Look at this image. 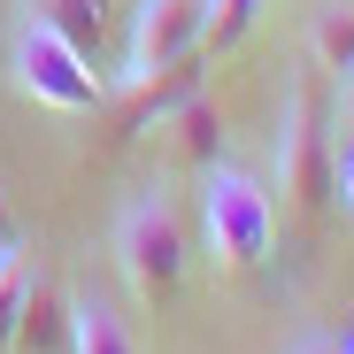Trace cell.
Returning a JSON list of instances; mask_svg holds the SVG:
<instances>
[{"label":"cell","mask_w":354,"mask_h":354,"mask_svg":"<svg viewBox=\"0 0 354 354\" xmlns=\"http://www.w3.org/2000/svg\"><path fill=\"white\" fill-rule=\"evenodd\" d=\"M339 201H346V208H354V139H346V147H339Z\"/></svg>","instance_id":"cell-14"},{"label":"cell","mask_w":354,"mask_h":354,"mask_svg":"<svg viewBox=\"0 0 354 354\" xmlns=\"http://www.w3.org/2000/svg\"><path fill=\"white\" fill-rule=\"evenodd\" d=\"M0 247H16V216H8V201H0Z\"/></svg>","instance_id":"cell-16"},{"label":"cell","mask_w":354,"mask_h":354,"mask_svg":"<svg viewBox=\"0 0 354 354\" xmlns=\"http://www.w3.org/2000/svg\"><path fill=\"white\" fill-rule=\"evenodd\" d=\"M154 131L169 139V154H177V162L208 169V162L223 154V108H216L208 93H185V100H177V108L162 115V124H154Z\"/></svg>","instance_id":"cell-7"},{"label":"cell","mask_w":354,"mask_h":354,"mask_svg":"<svg viewBox=\"0 0 354 354\" xmlns=\"http://www.w3.org/2000/svg\"><path fill=\"white\" fill-rule=\"evenodd\" d=\"M115 270H124V285L147 308H169L177 292H185L193 239H185V216H177L169 193H139L124 216H115Z\"/></svg>","instance_id":"cell-2"},{"label":"cell","mask_w":354,"mask_h":354,"mask_svg":"<svg viewBox=\"0 0 354 354\" xmlns=\"http://www.w3.org/2000/svg\"><path fill=\"white\" fill-rule=\"evenodd\" d=\"M292 354H339V339H301Z\"/></svg>","instance_id":"cell-15"},{"label":"cell","mask_w":354,"mask_h":354,"mask_svg":"<svg viewBox=\"0 0 354 354\" xmlns=\"http://www.w3.org/2000/svg\"><path fill=\"white\" fill-rule=\"evenodd\" d=\"M262 16H270V0H208V24H201V54H231V46H247Z\"/></svg>","instance_id":"cell-11"},{"label":"cell","mask_w":354,"mask_h":354,"mask_svg":"<svg viewBox=\"0 0 354 354\" xmlns=\"http://www.w3.org/2000/svg\"><path fill=\"white\" fill-rule=\"evenodd\" d=\"M62 346H70V292L31 262L24 308H16V346H8V354H62Z\"/></svg>","instance_id":"cell-6"},{"label":"cell","mask_w":354,"mask_h":354,"mask_svg":"<svg viewBox=\"0 0 354 354\" xmlns=\"http://www.w3.org/2000/svg\"><path fill=\"white\" fill-rule=\"evenodd\" d=\"M16 93L24 100H39V108H62V115H85V108H100L108 100V77H100V62L93 54H77L62 31H46V24H16Z\"/></svg>","instance_id":"cell-4"},{"label":"cell","mask_w":354,"mask_h":354,"mask_svg":"<svg viewBox=\"0 0 354 354\" xmlns=\"http://www.w3.org/2000/svg\"><path fill=\"white\" fill-rule=\"evenodd\" d=\"M70 354H139L131 324L100 292H70Z\"/></svg>","instance_id":"cell-9"},{"label":"cell","mask_w":354,"mask_h":354,"mask_svg":"<svg viewBox=\"0 0 354 354\" xmlns=\"http://www.w3.org/2000/svg\"><path fill=\"white\" fill-rule=\"evenodd\" d=\"M331 193H339V139H331V108H324L316 62H308V77H292L285 115H277V201L301 223H316L331 208Z\"/></svg>","instance_id":"cell-1"},{"label":"cell","mask_w":354,"mask_h":354,"mask_svg":"<svg viewBox=\"0 0 354 354\" xmlns=\"http://www.w3.org/2000/svg\"><path fill=\"white\" fill-rule=\"evenodd\" d=\"M201 231H208L216 270H231V277L262 270L270 247H277V201H270V185H262V177H247V169L208 162V185H201Z\"/></svg>","instance_id":"cell-3"},{"label":"cell","mask_w":354,"mask_h":354,"mask_svg":"<svg viewBox=\"0 0 354 354\" xmlns=\"http://www.w3.org/2000/svg\"><path fill=\"white\" fill-rule=\"evenodd\" d=\"M24 277H31V254H24V247H0V354L16 346V308H24Z\"/></svg>","instance_id":"cell-12"},{"label":"cell","mask_w":354,"mask_h":354,"mask_svg":"<svg viewBox=\"0 0 354 354\" xmlns=\"http://www.w3.org/2000/svg\"><path fill=\"white\" fill-rule=\"evenodd\" d=\"M308 62L331 70V77L354 70V8H346V0H324V8H316V24H308Z\"/></svg>","instance_id":"cell-10"},{"label":"cell","mask_w":354,"mask_h":354,"mask_svg":"<svg viewBox=\"0 0 354 354\" xmlns=\"http://www.w3.org/2000/svg\"><path fill=\"white\" fill-rule=\"evenodd\" d=\"M331 124H346V139H354V70L339 77V100H331Z\"/></svg>","instance_id":"cell-13"},{"label":"cell","mask_w":354,"mask_h":354,"mask_svg":"<svg viewBox=\"0 0 354 354\" xmlns=\"http://www.w3.org/2000/svg\"><path fill=\"white\" fill-rule=\"evenodd\" d=\"M339 354H354V331H346V339H339Z\"/></svg>","instance_id":"cell-17"},{"label":"cell","mask_w":354,"mask_h":354,"mask_svg":"<svg viewBox=\"0 0 354 354\" xmlns=\"http://www.w3.org/2000/svg\"><path fill=\"white\" fill-rule=\"evenodd\" d=\"M201 24H208V0H139L124 39V85H147L154 70L201 54Z\"/></svg>","instance_id":"cell-5"},{"label":"cell","mask_w":354,"mask_h":354,"mask_svg":"<svg viewBox=\"0 0 354 354\" xmlns=\"http://www.w3.org/2000/svg\"><path fill=\"white\" fill-rule=\"evenodd\" d=\"M24 16L46 24V31H62L77 54H93V62H100L108 24H115V0H24Z\"/></svg>","instance_id":"cell-8"}]
</instances>
